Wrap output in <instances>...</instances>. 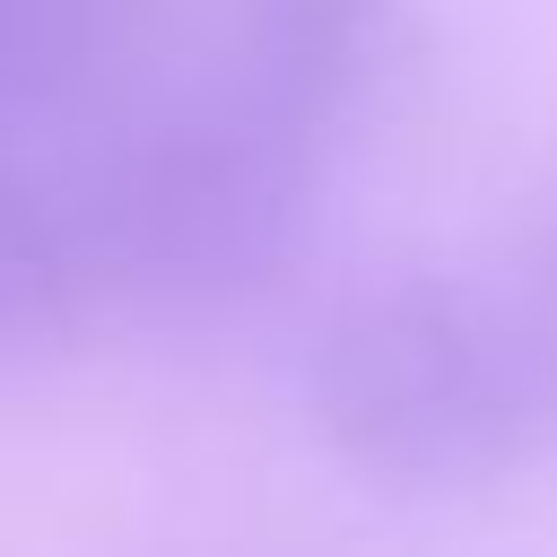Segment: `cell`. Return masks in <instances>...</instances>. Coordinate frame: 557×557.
I'll list each match as a JSON object with an SVG mask.
<instances>
[{
    "mask_svg": "<svg viewBox=\"0 0 557 557\" xmlns=\"http://www.w3.org/2000/svg\"><path fill=\"white\" fill-rule=\"evenodd\" d=\"M331 139L235 87L218 61L139 70L61 139V191L96 305L183 331L244 322L305 287L339 183Z\"/></svg>",
    "mask_w": 557,
    "mask_h": 557,
    "instance_id": "1",
    "label": "cell"
},
{
    "mask_svg": "<svg viewBox=\"0 0 557 557\" xmlns=\"http://www.w3.org/2000/svg\"><path fill=\"white\" fill-rule=\"evenodd\" d=\"M287 392L348 479L479 496L557 453V313L531 270L392 261L305 305Z\"/></svg>",
    "mask_w": 557,
    "mask_h": 557,
    "instance_id": "2",
    "label": "cell"
},
{
    "mask_svg": "<svg viewBox=\"0 0 557 557\" xmlns=\"http://www.w3.org/2000/svg\"><path fill=\"white\" fill-rule=\"evenodd\" d=\"M200 61H218L313 139L357 148L409 70V0H209Z\"/></svg>",
    "mask_w": 557,
    "mask_h": 557,
    "instance_id": "3",
    "label": "cell"
},
{
    "mask_svg": "<svg viewBox=\"0 0 557 557\" xmlns=\"http://www.w3.org/2000/svg\"><path fill=\"white\" fill-rule=\"evenodd\" d=\"M165 9L174 0H0V122L61 148L148 70Z\"/></svg>",
    "mask_w": 557,
    "mask_h": 557,
    "instance_id": "4",
    "label": "cell"
},
{
    "mask_svg": "<svg viewBox=\"0 0 557 557\" xmlns=\"http://www.w3.org/2000/svg\"><path fill=\"white\" fill-rule=\"evenodd\" d=\"M87 313L96 278L61 191V148L0 122V383L52 357Z\"/></svg>",
    "mask_w": 557,
    "mask_h": 557,
    "instance_id": "5",
    "label": "cell"
},
{
    "mask_svg": "<svg viewBox=\"0 0 557 557\" xmlns=\"http://www.w3.org/2000/svg\"><path fill=\"white\" fill-rule=\"evenodd\" d=\"M522 270H531V287H540V296H548V313H557V218L540 226V244H531V261H522Z\"/></svg>",
    "mask_w": 557,
    "mask_h": 557,
    "instance_id": "6",
    "label": "cell"
}]
</instances>
